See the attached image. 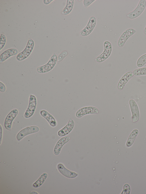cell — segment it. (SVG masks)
<instances>
[{"instance_id": "1", "label": "cell", "mask_w": 146, "mask_h": 194, "mask_svg": "<svg viewBox=\"0 0 146 194\" xmlns=\"http://www.w3.org/2000/svg\"><path fill=\"white\" fill-rule=\"evenodd\" d=\"M57 61V57L55 53H54L46 64L37 68V71L40 73H44L49 71L54 67Z\"/></svg>"}, {"instance_id": "2", "label": "cell", "mask_w": 146, "mask_h": 194, "mask_svg": "<svg viewBox=\"0 0 146 194\" xmlns=\"http://www.w3.org/2000/svg\"><path fill=\"white\" fill-rule=\"evenodd\" d=\"M34 46L33 40L31 39H29L24 49L17 55V59L19 61H21L27 58L31 53Z\"/></svg>"}, {"instance_id": "3", "label": "cell", "mask_w": 146, "mask_h": 194, "mask_svg": "<svg viewBox=\"0 0 146 194\" xmlns=\"http://www.w3.org/2000/svg\"><path fill=\"white\" fill-rule=\"evenodd\" d=\"M146 7V1L140 0L135 8L127 15L128 18L133 19L139 16L143 12Z\"/></svg>"}, {"instance_id": "4", "label": "cell", "mask_w": 146, "mask_h": 194, "mask_svg": "<svg viewBox=\"0 0 146 194\" xmlns=\"http://www.w3.org/2000/svg\"><path fill=\"white\" fill-rule=\"evenodd\" d=\"M104 51L95 59V60L97 62H103L107 59L111 54L112 50V46L111 43L109 41H105L104 43Z\"/></svg>"}, {"instance_id": "5", "label": "cell", "mask_w": 146, "mask_h": 194, "mask_svg": "<svg viewBox=\"0 0 146 194\" xmlns=\"http://www.w3.org/2000/svg\"><path fill=\"white\" fill-rule=\"evenodd\" d=\"M29 100L28 107L24 114V116L26 118H29L33 115L35 111L37 104V99L34 95L31 94Z\"/></svg>"}, {"instance_id": "6", "label": "cell", "mask_w": 146, "mask_h": 194, "mask_svg": "<svg viewBox=\"0 0 146 194\" xmlns=\"http://www.w3.org/2000/svg\"><path fill=\"white\" fill-rule=\"evenodd\" d=\"M39 128L36 126H31L26 127L20 131L16 135V138L20 141L26 136L36 133L39 131Z\"/></svg>"}, {"instance_id": "7", "label": "cell", "mask_w": 146, "mask_h": 194, "mask_svg": "<svg viewBox=\"0 0 146 194\" xmlns=\"http://www.w3.org/2000/svg\"><path fill=\"white\" fill-rule=\"evenodd\" d=\"M99 112V110L97 108L89 106L80 108L76 112L75 115L77 118H80L87 114H98Z\"/></svg>"}, {"instance_id": "8", "label": "cell", "mask_w": 146, "mask_h": 194, "mask_svg": "<svg viewBox=\"0 0 146 194\" xmlns=\"http://www.w3.org/2000/svg\"><path fill=\"white\" fill-rule=\"evenodd\" d=\"M136 32V30L133 28H129L125 30L118 39V46L120 48L122 47L129 38Z\"/></svg>"}, {"instance_id": "9", "label": "cell", "mask_w": 146, "mask_h": 194, "mask_svg": "<svg viewBox=\"0 0 146 194\" xmlns=\"http://www.w3.org/2000/svg\"><path fill=\"white\" fill-rule=\"evenodd\" d=\"M96 23L95 17H91L86 26L80 32V34L82 36H86L89 35L93 31L95 26Z\"/></svg>"}, {"instance_id": "10", "label": "cell", "mask_w": 146, "mask_h": 194, "mask_svg": "<svg viewBox=\"0 0 146 194\" xmlns=\"http://www.w3.org/2000/svg\"><path fill=\"white\" fill-rule=\"evenodd\" d=\"M18 110L17 109H14L8 113L4 122V127L5 129L7 130H11L12 122L18 115Z\"/></svg>"}, {"instance_id": "11", "label": "cell", "mask_w": 146, "mask_h": 194, "mask_svg": "<svg viewBox=\"0 0 146 194\" xmlns=\"http://www.w3.org/2000/svg\"><path fill=\"white\" fill-rule=\"evenodd\" d=\"M129 104L132 114V121L133 123L137 122L140 117L139 110L136 102L133 99H130L129 101Z\"/></svg>"}, {"instance_id": "12", "label": "cell", "mask_w": 146, "mask_h": 194, "mask_svg": "<svg viewBox=\"0 0 146 194\" xmlns=\"http://www.w3.org/2000/svg\"><path fill=\"white\" fill-rule=\"evenodd\" d=\"M75 125L74 120L71 118L69 119L66 125L60 129L58 132V135L60 137H64L70 133L73 129Z\"/></svg>"}, {"instance_id": "13", "label": "cell", "mask_w": 146, "mask_h": 194, "mask_svg": "<svg viewBox=\"0 0 146 194\" xmlns=\"http://www.w3.org/2000/svg\"><path fill=\"white\" fill-rule=\"evenodd\" d=\"M57 168L58 171L62 174L67 178H74L78 175L77 173L67 169L64 165L61 163L58 164Z\"/></svg>"}, {"instance_id": "14", "label": "cell", "mask_w": 146, "mask_h": 194, "mask_svg": "<svg viewBox=\"0 0 146 194\" xmlns=\"http://www.w3.org/2000/svg\"><path fill=\"white\" fill-rule=\"evenodd\" d=\"M70 138L68 136H65L61 138L57 142L54 149L53 152L56 155H59L63 145L68 142Z\"/></svg>"}, {"instance_id": "15", "label": "cell", "mask_w": 146, "mask_h": 194, "mask_svg": "<svg viewBox=\"0 0 146 194\" xmlns=\"http://www.w3.org/2000/svg\"><path fill=\"white\" fill-rule=\"evenodd\" d=\"M134 76L133 72L129 71L126 73L121 77L118 84L117 88L119 90H122L128 81Z\"/></svg>"}, {"instance_id": "16", "label": "cell", "mask_w": 146, "mask_h": 194, "mask_svg": "<svg viewBox=\"0 0 146 194\" xmlns=\"http://www.w3.org/2000/svg\"><path fill=\"white\" fill-rule=\"evenodd\" d=\"M18 53L17 49L15 48H11L5 50L0 55V63L3 62L11 56L17 55Z\"/></svg>"}, {"instance_id": "17", "label": "cell", "mask_w": 146, "mask_h": 194, "mask_svg": "<svg viewBox=\"0 0 146 194\" xmlns=\"http://www.w3.org/2000/svg\"><path fill=\"white\" fill-rule=\"evenodd\" d=\"M41 115L45 118L52 127H55L57 125V122L53 116L47 111L41 110L40 112Z\"/></svg>"}, {"instance_id": "18", "label": "cell", "mask_w": 146, "mask_h": 194, "mask_svg": "<svg viewBox=\"0 0 146 194\" xmlns=\"http://www.w3.org/2000/svg\"><path fill=\"white\" fill-rule=\"evenodd\" d=\"M139 133L137 129H134L130 134L126 143V145L127 147L131 146L133 144L136 137Z\"/></svg>"}, {"instance_id": "19", "label": "cell", "mask_w": 146, "mask_h": 194, "mask_svg": "<svg viewBox=\"0 0 146 194\" xmlns=\"http://www.w3.org/2000/svg\"><path fill=\"white\" fill-rule=\"evenodd\" d=\"M74 2V0H67L66 5L61 12L62 14L64 15L69 14L73 9Z\"/></svg>"}, {"instance_id": "20", "label": "cell", "mask_w": 146, "mask_h": 194, "mask_svg": "<svg viewBox=\"0 0 146 194\" xmlns=\"http://www.w3.org/2000/svg\"><path fill=\"white\" fill-rule=\"evenodd\" d=\"M47 176L48 174L46 173H43L33 183V186L35 188H38L40 186L44 183Z\"/></svg>"}, {"instance_id": "21", "label": "cell", "mask_w": 146, "mask_h": 194, "mask_svg": "<svg viewBox=\"0 0 146 194\" xmlns=\"http://www.w3.org/2000/svg\"><path fill=\"white\" fill-rule=\"evenodd\" d=\"M134 75L139 76L146 75V67H141L136 69L133 71Z\"/></svg>"}, {"instance_id": "22", "label": "cell", "mask_w": 146, "mask_h": 194, "mask_svg": "<svg viewBox=\"0 0 146 194\" xmlns=\"http://www.w3.org/2000/svg\"><path fill=\"white\" fill-rule=\"evenodd\" d=\"M146 64V53L141 56L138 59L137 62V65L141 68Z\"/></svg>"}, {"instance_id": "23", "label": "cell", "mask_w": 146, "mask_h": 194, "mask_svg": "<svg viewBox=\"0 0 146 194\" xmlns=\"http://www.w3.org/2000/svg\"><path fill=\"white\" fill-rule=\"evenodd\" d=\"M6 41V38L5 35L1 34L0 38V50L3 48L5 46Z\"/></svg>"}, {"instance_id": "24", "label": "cell", "mask_w": 146, "mask_h": 194, "mask_svg": "<svg viewBox=\"0 0 146 194\" xmlns=\"http://www.w3.org/2000/svg\"><path fill=\"white\" fill-rule=\"evenodd\" d=\"M131 191V187L128 184H125L123 187V191L121 194H129Z\"/></svg>"}, {"instance_id": "25", "label": "cell", "mask_w": 146, "mask_h": 194, "mask_svg": "<svg viewBox=\"0 0 146 194\" xmlns=\"http://www.w3.org/2000/svg\"><path fill=\"white\" fill-rule=\"evenodd\" d=\"M68 52L66 51H62L57 57V61L58 62L62 61L68 55Z\"/></svg>"}, {"instance_id": "26", "label": "cell", "mask_w": 146, "mask_h": 194, "mask_svg": "<svg viewBox=\"0 0 146 194\" xmlns=\"http://www.w3.org/2000/svg\"><path fill=\"white\" fill-rule=\"evenodd\" d=\"M95 1V0H84L83 3L84 7L87 8Z\"/></svg>"}, {"instance_id": "27", "label": "cell", "mask_w": 146, "mask_h": 194, "mask_svg": "<svg viewBox=\"0 0 146 194\" xmlns=\"http://www.w3.org/2000/svg\"><path fill=\"white\" fill-rule=\"evenodd\" d=\"M6 90V87L4 84L1 81L0 82V91L4 92Z\"/></svg>"}, {"instance_id": "28", "label": "cell", "mask_w": 146, "mask_h": 194, "mask_svg": "<svg viewBox=\"0 0 146 194\" xmlns=\"http://www.w3.org/2000/svg\"><path fill=\"white\" fill-rule=\"evenodd\" d=\"M3 133V128L0 125V145L1 144Z\"/></svg>"}, {"instance_id": "29", "label": "cell", "mask_w": 146, "mask_h": 194, "mask_svg": "<svg viewBox=\"0 0 146 194\" xmlns=\"http://www.w3.org/2000/svg\"><path fill=\"white\" fill-rule=\"evenodd\" d=\"M53 0H43V3L45 5H48L50 3H51L52 1H53Z\"/></svg>"}, {"instance_id": "30", "label": "cell", "mask_w": 146, "mask_h": 194, "mask_svg": "<svg viewBox=\"0 0 146 194\" xmlns=\"http://www.w3.org/2000/svg\"><path fill=\"white\" fill-rule=\"evenodd\" d=\"M144 34L146 35V26H145L144 29Z\"/></svg>"}, {"instance_id": "31", "label": "cell", "mask_w": 146, "mask_h": 194, "mask_svg": "<svg viewBox=\"0 0 146 194\" xmlns=\"http://www.w3.org/2000/svg\"><path fill=\"white\" fill-rule=\"evenodd\" d=\"M78 1H81L82 0H78Z\"/></svg>"}, {"instance_id": "32", "label": "cell", "mask_w": 146, "mask_h": 194, "mask_svg": "<svg viewBox=\"0 0 146 194\" xmlns=\"http://www.w3.org/2000/svg\"></svg>"}]
</instances>
